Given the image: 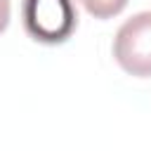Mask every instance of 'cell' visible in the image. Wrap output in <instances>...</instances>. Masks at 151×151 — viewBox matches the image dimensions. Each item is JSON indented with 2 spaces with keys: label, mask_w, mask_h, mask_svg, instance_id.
<instances>
[{
  "label": "cell",
  "mask_w": 151,
  "mask_h": 151,
  "mask_svg": "<svg viewBox=\"0 0 151 151\" xmlns=\"http://www.w3.org/2000/svg\"><path fill=\"white\" fill-rule=\"evenodd\" d=\"M80 5L94 19H111L125 9L127 0H80Z\"/></svg>",
  "instance_id": "3957f363"
},
{
  "label": "cell",
  "mask_w": 151,
  "mask_h": 151,
  "mask_svg": "<svg viewBox=\"0 0 151 151\" xmlns=\"http://www.w3.org/2000/svg\"><path fill=\"white\" fill-rule=\"evenodd\" d=\"M118 66L134 78H151V12L130 17L113 38Z\"/></svg>",
  "instance_id": "7a4b0ae2"
},
{
  "label": "cell",
  "mask_w": 151,
  "mask_h": 151,
  "mask_svg": "<svg viewBox=\"0 0 151 151\" xmlns=\"http://www.w3.org/2000/svg\"><path fill=\"white\" fill-rule=\"evenodd\" d=\"M9 14H12V2L9 0H0V33L9 26Z\"/></svg>",
  "instance_id": "277c9868"
},
{
  "label": "cell",
  "mask_w": 151,
  "mask_h": 151,
  "mask_svg": "<svg viewBox=\"0 0 151 151\" xmlns=\"http://www.w3.org/2000/svg\"><path fill=\"white\" fill-rule=\"evenodd\" d=\"M21 21L35 42L59 45L73 35L78 12L73 0H21Z\"/></svg>",
  "instance_id": "6da1fadb"
}]
</instances>
